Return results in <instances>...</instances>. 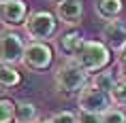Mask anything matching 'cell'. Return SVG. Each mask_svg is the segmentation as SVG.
Here are the masks:
<instances>
[{"label":"cell","mask_w":126,"mask_h":123,"mask_svg":"<svg viewBox=\"0 0 126 123\" xmlns=\"http://www.w3.org/2000/svg\"><path fill=\"white\" fill-rule=\"evenodd\" d=\"M53 83H56V89L60 93H79L86 85H90V78H88V72L73 57H68L56 66Z\"/></svg>","instance_id":"6da1fadb"},{"label":"cell","mask_w":126,"mask_h":123,"mask_svg":"<svg viewBox=\"0 0 126 123\" xmlns=\"http://www.w3.org/2000/svg\"><path fill=\"white\" fill-rule=\"evenodd\" d=\"M73 59L86 72H100L111 64V49L103 40H83Z\"/></svg>","instance_id":"7a4b0ae2"},{"label":"cell","mask_w":126,"mask_h":123,"mask_svg":"<svg viewBox=\"0 0 126 123\" xmlns=\"http://www.w3.org/2000/svg\"><path fill=\"white\" fill-rule=\"evenodd\" d=\"M56 30H58V17L49 11H34L24 21V32L28 34L30 40L47 43L56 36Z\"/></svg>","instance_id":"3957f363"},{"label":"cell","mask_w":126,"mask_h":123,"mask_svg":"<svg viewBox=\"0 0 126 123\" xmlns=\"http://www.w3.org/2000/svg\"><path fill=\"white\" fill-rule=\"evenodd\" d=\"M53 62V49L47 43H39V40H30L26 45V51H24V57H21V64L26 66L28 70L32 72H43L47 70Z\"/></svg>","instance_id":"277c9868"},{"label":"cell","mask_w":126,"mask_h":123,"mask_svg":"<svg viewBox=\"0 0 126 123\" xmlns=\"http://www.w3.org/2000/svg\"><path fill=\"white\" fill-rule=\"evenodd\" d=\"M24 51H26V43L15 30L0 32V64H9V66L21 64Z\"/></svg>","instance_id":"5b68a950"},{"label":"cell","mask_w":126,"mask_h":123,"mask_svg":"<svg viewBox=\"0 0 126 123\" xmlns=\"http://www.w3.org/2000/svg\"><path fill=\"white\" fill-rule=\"evenodd\" d=\"M77 106H79V110H86V112L103 115L105 110L111 108V98L107 91L96 89L94 85H86L77 93Z\"/></svg>","instance_id":"8992f818"},{"label":"cell","mask_w":126,"mask_h":123,"mask_svg":"<svg viewBox=\"0 0 126 123\" xmlns=\"http://www.w3.org/2000/svg\"><path fill=\"white\" fill-rule=\"evenodd\" d=\"M100 38L113 53H122L126 51V23L120 19L107 21L103 30H100Z\"/></svg>","instance_id":"52a82bcc"},{"label":"cell","mask_w":126,"mask_h":123,"mask_svg":"<svg viewBox=\"0 0 126 123\" xmlns=\"http://www.w3.org/2000/svg\"><path fill=\"white\" fill-rule=\"evenodd\" d=\"M28 17V2L26 0H9L0 4V23L7 28L24 26Z\"/></svg>","instance_id":"ba28073f"},{"label":"cell","mask_w":126,"mask_h":123,"mask_svg":"<svg viewBox=\"0 0 126 123\" xmlns=\"http://www.w3.org/2000/svg\"><path fill=\"white\" fill-rule=\"evenodd\" d=\"M56 17L66 26H77L83 17V2L81 0H62L56 4Z\"/></svg>","instance_id":"9c48e42d"},{"label":"cell","mask_w":126,"mask_h":123,"mask_svg":"<svg viewBox=\"0 0 126 123\" xmlns=\"http://www.w3.org/2000/svg\"><path fill=\"white\" fill-rule=\"evenodd\" d=\"M83 43V34L79 32V30H68V32L60 34L58 36V49L64 55H68V57H73L75 53H77V49H79V45Z\"/></svg>","instance_id":"30bf717a"},{"label":"cell","mask_w":126,"mask_h":123,"mask_svg":"<svg viewBox=\"0 0 126 123\" xmlns=\"http://www.w3.org/2000/svg\"><path fill=\"white\" fill-rule=\"evenodd\" d=\"M122 9H124V2H122V0H96L94 11H96V15H98L100 19L113 21V19L120 17Z\"/></svg>","instance_id":"8fae6325"},{"label":"cell","mask_w":126,"mask_h":123,"mask_svg":"<svg viewBox=\"0 0 126 123\" xmlns=\"http://www.w3.org/2000/svg\"><path fill=\"white\" fill-rule=\"evenodd\" d=\"M15 121L17 123H36L39 121V108L34 102L21 100L15 102Z\"/></svg>","instance_id":"7c38bea8"},{"label":"cell","mask_w":126,"mask_h":123,"mask_svg":"<svg viewBox=\"0 0 126 123\" xmlns=\"http://www.w3.org/2000/svg\"><path fill=\"white\" fill-rule=\"evenodd\" d=\"M21 83V74L17 72L15 66L9 64H0V89L2 91H11L13 87Z\"/></svg>","instance_id":"4fadbf2b"},{"label":"cell","mask_w":126,"mask_h":123,"mask_svg":"<svg viewBox=\"0 0 126 123\" xmlns=\"http://www.w3.org/2000/svg\"><path fill=\"white\" fill-rule=\"evenodd\" d=\"M115 81H118V78L113 77V72H109V70H100V72H96V74L92 77L90 85H94L96 89H100V91H107V93H109Z\"/></svg>","instance_id":"5bb4252c"},{"label":"cell","mask_w":126,"mask_h":123,"mask_svg":"<svg viewBox=\"0 0 126 123\" xmlns=\"http://www.w3.org/2000/svg\"><path fill=\"white\" fill-rule=\"evenodd\" d=\"M109 98H111V104H118V106H126V81L120 78L115 81L109 91Z\"/></svg>","instance_id":"9a60e30c"},{"label":"cell","mask_w":126,"mask_h":123,"mask_svg":"<svg viewBox=\"0 0 126 123\" xmlns=\"http://www.w3.org/2000/svg\"><path fill=\"white\" fill-rule=\"evenodd\" d=\"M15 121V102L9 98H0V123Z\"/></svg>","instance_id":"2e32d148"},{"label":"cell","mask_w":126,"mask_h":123,"mask_svg":"<svg viewBox=\"0 0 126 123\" xmlns=\"http://www.w3.org/2000/svg\"><path fill=\"white\" fill-rule=\"evenodd\" d=\"M103 123H126V112L118 106H111L103 112Z\"/></svg>","instance_id":"e0dca14e"},{"label":"cell","mask_w":126,"mask_h":123,"mask_svg":"<svg viewBox=\"0 0 126 123\" xmlns=\"http://www.w3.org/2000/svg\"><path fill=\"white\" fill-rule=\"evenodd\" d=\"M53 123H77V115L71 110H58L56 115H51Z\"/></svg>","instance_id":"ac0fdd59"},{"label":"cell","mask_w":126,"mask_h":123,"mask_svg":"<svg viewBox=\"0 0 126 123\" xmlns=\"http://www.w3.org/2000/svg\"><path fill=\"white\" fill-rule=\"evenodd\" d=\"M77 123H103V115L79 110V115H77Z\"/></svg>","instance_id":"d6986e66"},{"label":"cell","mask_w":126,"mask_h":123,"mask_svg":"<svg viewBox=\"0 0 126 123\" xmlns=\"http://www.w3.org/2000/svg\"><path fill=\"white\" fill-rule=\"evenodd\" d=\"M120 77L126 81V53L122 55V59H120Z\"/></svg>","instance_id":"ffe728a7"},{"label":"cell","mask_w":126,"mask_h":123,"mask_svg":"<svg viewBox=\"0 0 126 123\" xmlns=\"http://www.w3.org/2000/svg\"><path fill=\"white\" fill-rule=\"evenodd\" d=\"M36 123H53V121H51V117H47V119H39Z\"/></svg>","instance_id":"44dd1931"},{"label":"cell","mask_w":126,"mask_h":123,"mask_svg":"<svg viewBox=\"0 0 126 123\" xmlns=\"http://www.w3.org/2000/svg\"><path fill=\"white\" fill-rule=\"evenodd\" d=\"M4 2H9V0H0V4H4Z\"/></svg>","instance_id":"7402d4cb"},{"label":"cell","mask_w":126,"mask_h":123,"mask_svg":"<svg viewBox=\"0 0 126 123\" xmlns=\"http://www.w3.org/2000/svg\"><path fill=\"white\" fill-rule=\"evenodd\" d=\"M53 2H56V4H58V2H62V0H53Z\"/></svg>","instance_id":"603a6c76"},{"label":"cell","mask_w":126,"mask_h":123,"mask_svg":"<svg viewBox=\"0 0 126 123\" xmlns=\"http://www.w3.org/2000/svg\"><path fill=\"white\" fill-rule=\"evenodd\" d=\"M124 53H126V51H124Z\"/></svg>","instance_id":"cb8c5ba5"}]
</instances>
